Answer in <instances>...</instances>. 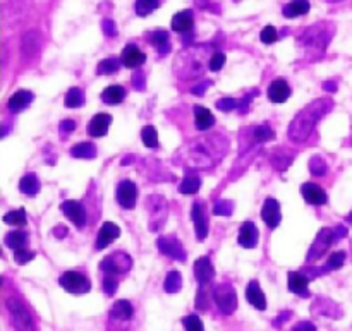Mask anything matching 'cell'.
I'll return each mask as SVG.
<instances>
[{
	"label": "cell",
	"instance_id": "1",
	"mask_svg": "<svg viewBox=\"0 0 352 331\" xmlns=\"http://www.w3.org/2000/svg\"><path fill=\"white\" fill-rule=\"evenodd\" d=\"M332 100L329 98H320L316 100V102L309 103L306 109H302L301 112L294 117V120H292L291 126H289V139H291L292 143H302V141L308 139L313 134V130H315L316 124L320 122V119L325 117L327 113L332 110Z\"/></svg>",
	"mask_w": 352,
	"mask_h": 331
},
{
	"label": "cell",
	"instance_id": "2",
	"mask_svg": "<svg viewBox=\"0 0 352 331\" xmlns=\"http://www.w3.org/2000/svg\"><path fill=\"white\" fill-rule=\"evenodd\" d=\"M330 40H332V31H330L329 23L315 24V26L308 27L301 36L302 45L311 48V50H325Z\"/></svg>",
	"mask_w": 352,
	"mask_h": 331
},
{
	"label": "cell",
	"instance_id": "3",
	"mask_svg": "<svg viewBox=\"0 0 352 331\" xmlns=\"http://www.w3.org/2000/svg\"><path fill=\"white\" fill-rule=\"evenodd\" d=\"M133 266V261L127 256L126 253H117L110 254L105 260L100 263V270L103 271V275H110V277H119V275H126L127 271Z\"/></svg>",
	"mask_w": 352,
	"mask_h": 331
},
{
	"label": "cell",
	"instance_id": "4",
	"mask_svg": "<svg viewBox=\"0 0 352 331\" xmlns=\"http://www.w3.org/2000/svg\"><path fill=\"white\" fill-rule=\"evenodd\" d=\"M7 309H9L10 316H12V323L16 326V331H34L33 319H31L30 311L26 306L16 297L7 299Z\"/></svg>",
	"mask_w": 352,
	"mask_h": 331
},
{
	"label": "cell",
	"instance_id": "5",
	"mask_svg": "<svg viewBox=\"0 0 352 331\" xmlns=\"http://www.w3.org/2000/svg\"><path fill=\"white\" fill-rule=\"evenodd\" d=\"M58 284L64 288L65 292L74 295H82L88 294L91 290V284H89L88 278L85 275L78 273V271H65L60 278H58Z\"/></svg>",
	"mask_w": 352,
	"mask_h": 331
},
{
	"label": "cell",
	"instance_id": "6",
	"mask_svg": "<svg viewBox=\"0 0 352 331\" xmlns=\"http://www.w3.org/2000/svg\"><path fill=\"white\" fill-rule=\"evenodd\" d=\"M146 208L150 212V230L158 232L167 220V201L162 196H150L146 199Z\"/></svg>",
	"mask_w": 352,
	"mask_h": 331
},
{
	"label": "cell",
	"instance_id": "7",
	"mask_svg": "<svg viewBox=\"0 0 352 331\" xmlns=\"http://www.w3.org/2000/svg\"><path fill=\"white\" fill-rule=\"evenodd\" d=\"M213 299H215L217 306H219L222 315L230 316L237 309V294L229 284H222L219 287H215Z\"/></svg>",
	"mask_w": 352,
	"mask_h": 331
},
{
	"label": "cell",
	"instance_id": "8",
	"mask_svg": "<svg viewBox=\"0 0 352 331\" xmlns=\"http://www.w3.org/2000/svg\"><path fill=\"white\" fill-rule=\"evenodd\" d=\"M336 242V236H333L332 229H322L320 233L316 236L315 242H313L311 249L308 251V256H306V261L308 263H313V261H318L320 258H323L327 254V251L330 249V246Z\"/></svg>",
	"mask_w": 352,
	"mask_h": 331
},
{
	"label": "cell",
	"instance_id": "9",
	"mask_svg": "<svg viewBox=\"0 0 352 331\" xmlns=\"http://www.w3.org/2000/svg\"><path fill=\"white\" fill-rule=\"evenodd\" d=\"M157 246H158V251H160L162 254H165L167 258H170V260H175V261H182L184 263L186 261V251L184 247H182V244L179 242V239H175L174 236H165V237H160V239L157 240Z\"/></svg>",
	"mask_w": 352,
	"mask_h": 331
},
{
	"label": "cell",
	"instance_id": "10",
	"mask_svg": "<svg viewBox=\"0 0 352 331\" xmlns=\"http://www.w3.org/2000/svg\"><path fill=\"white\" fill-rule=\"evenodd\" d=\"M41 43H43V34L38 30H31L24 33L23 40H21V54H23V57L33 58L40 52Z\"/></svg>",
	"mask_w": 352,
	"mask_h": 331
},
{
	"label": "cell",
	"instance_id": "11",
	"mask_svg": "<svg viewBox=\"0 0 352 331\" xmlns=\"http://www.w3.org/2000/svg\"><path fill=\"white\" fill-rule=\"evenodd\" d=\"M138 187L133 181H122L117 185V201L122 208L133 209L136 206Z\"/></svg>",
	"mask_w": 352,
	"mask_h": 331
},
{
	"label": "cell",
	"instance_id": "12",
	"mask_svg": "<svg viewBox=\"0 0 352 331\" xmlns=\"http://www.w3.org/2000/svg\"><path fill=\"white\" fill-rule=\"evenodd\" d=\"M191 220L195 223L196 237L198 240H205L208 236V216H206V209L201 201L195 203L191 208Z\"/></svg>",
	"mask_w": 352,
	"mask_h": 331
},
{
	"label": "cell",
	"instance_id": "13",
	"mask_svg": "<svg viewBox=\"0 0 352 331\" xmlns=\"http://www.w3.org/2000/svg\"><path fill=\"white\" fill-rule=\"evenodd\" d=\"M60 209L64 212V215L78 227L79 230H82L86 227V209L85 206L79 201H64L60 205Z\"/></svg>",
	"mask_w": 352,
	"mask_h": 331
},
{
	"label": "cell",
	"instance_id": "14",
	"mask_svg": "<svg viewBox=\"0 0 352 331\" xmlns=\"http://www.w3.org/2000/svg\"><path fill=\"white\" fill-rule=\"evenodd\" d=\"M261 218L267 223L268 229H277L278 223H280L282 215H280V205H278L277 199L268 198L263 203V208H261Z\"/></svg>",
	"mask_w": 352,
	"mask_h": 331
},
{
	"label": "cell",
	"instance_id": "15",
	"mask_svg": "<svg viewBox=\"0 0 352 331\" xmlns=\"http://www.w3.org/2000/svg\"><path fill=\"white\" fill-rule=\"evenodd\" d=\"M120 237V229L112 222H105L100 229L98 237H96L95 242V249L96 251H103L105 247H109V244H112L113 240L119 239Z\"/></svg>",
	"mask_w": 352,
	"mask_h": 331
},
{
	"label": "cell",
	"instance_id": "16",
	"mask_svg": "<svg viewBox=\"0 0 352 331\" xmlns=\"http://www.w3.org/2000/svg\"><path fill=\"white\" fill-rule=\"evenodd\" d=\"M120 62L127 69H138L140 65H143L146 62V55H144V52H141L138 48V45L129 43L124 48L122 54H120Z\"/></svg>",
	"mask_w": 352,
	"mask_h": 331
},
{
	"label": "cell",
	"instance_id": "17",
	"mask_svg": "<svg viewBox=\"0 0 352 331\" xmlns=\"http://www.w3.org/2000/svg\"><path fill=\"white\" fill-rule=\"evenodd\" d=\"M301 194L308 205L323 206L327 203V192L323 191L320 185L313 184V182H306V184H302Z\"/></svg>",
	"mask_w": 352,
	"mask_h": 331
},
{
	"label": "cell",
	"instance_id": "18",
	"mask_svg": "<svg viewBox=\"0 0 352 331\" xmlns=\"http://www.w3.org/2000/svg\"><path fill=\"white\" fill-rule=\"evenodd\" d=\"M195 277L199 285H208L210 282L213 280V277H215V270H213V264L212 261H210V258L203 256L195 261Z\"/></svg>",
	"mask_w": 352,
	"mask_h": 331
},
{
	"label": "cell",
	"instance_id": "19",
	"mask_svg": "<svg viewBox=\"0 0 352 331\" xmlns=\"http://www.w3.org/2000/svg\"><path fill=\"white\" fill-rule=\"evenodd\" d=\"M237 242L244 249H254L258 244V229L253 222H244L243 227L239 230V237H237Z\"/></svg>",
	"mask_w": 352,
	"mask_h": 331
},
{
	"label": "cell",
	"instance_id": "20",
	"mask_svg": "<svg viewBox=\"0 0 352 331\" xmlns=\"http://www.w3.org/2000/svg\"><path fill=\"white\" fill-rule=\"evenodd\" d=\"M309 278L305 273H298V271H292L289 273L287 278V287L292 294L299 295V297H308L309 295Z\"/></svg>",
	"mask_w": 352,
	"mask_h": 331
},
{
	"label": "cell",
	"instance_id": "21",
	"mask_svg": "<svg viewBox=\"0 0 352 331\" xmlns=\"http://www.w3.org/2000/svg\"><path fill=\"white\" fill-rule=\"evenodd\" d=\"M110 124H112V117L109 113H96L88 124V134L93 137H103L109 133Z\"/></svg>",
	"mask_w": 352,
	"mask_h": 331
},
{
	"label": "cell",
	"instance_id": "22",
	"mask_svg": "<svg viewBox=\"0 0 352 331\" xmlns=\"http://www.w3.org/2000/svg\"><path fill=\"white\" fill-rule=\"evenodd\" d=\"M291 96V88H289L285 79H275L268 86V98L274 103H285Z\"/></svg>",
	"mask_w": 352,
	"mask_h": 331
},
{
	"label": "cell",
	"instance_id": "23",
	"mask_svg": "<svg viewBox=\"0 0 352 331\" xmlns=\"http://www.w3.org/2000/svg\"><path fill=\"white\" fill-rule=\"evenodd\" d=\"M195 26V16H192V10H181V12L175 14L172 17V30L177 31V33L188 34L192 31Z\"/></svg>",
	"mask_w": 352,
	"mask_h": 331
},
{
	"label": "cell",
	"instance_id": "24",
	"mask_svg": "<svg viewBox=\"0 0 352 331\" xmlns=\"http://www.w3.org/2000/svg\"><path fill=\"white\" fill-rule=\"evenodd\" d=\"M246 299L254 309H258V311H265V309H267V299H265L263 290H261L260 284H258L256 280L250 282V285H248Z\"/></svg>",
	"mask_w": 352,
	"mask_h": 331
},
{
	"label": "cell",
	"instance_id": "25",
	"mask_svg": "<svg viewBox=\"0 0 352 331\" xmlns=\"http://www.w3.org/2000/svg\"><path fill=\"white\" fill-rule=\"evenodd\" d=\"M33 98L34 96L31 91L19 89V91H16L12 96H10L9 102H7V106H9V110L12 113H19V112H23V110L26 109L31 102H33Z\"/></svg>",
	"mask_w": 352,
	"mask_h": 331
},
{
	"label": "cell",
	"instance_id": "26",
	"mask_svg": "<svg viewBox=\"0 0 352 331\" xmlns=\"http://www.w3.org/2000/svg\"><path fill=\"white\" fill-rule=\"evenodd\" d=\"M195 124L198 130H208L212 129L213 124H215V117L210 112L208 109L201 105L195 106Z\"/></svg>",
	"mask_w": 352,
	"mask_h": 331
},
{
	"label": "cell",
	"instance_id": "27",
	"mask_svg": "<svg viewBox=\"0 0 352 331\" xmlns=\"http://www.w3.org/2000/svg\"><path fill=\"white\" fill-rule=\"evenodd\" d=\"M134 316V308L129 301H117L110 309V318L119 319V321H129Z\"/></svg>",
	"mask_w": 352,
	"mask_h": 331
},
{
	"label": "cell",
	"instance_id": "28",
	"mask_svg": "<svg viewBox=\"0 0 352 331\" xmlns=\"http://www.w3.org/2000/svg\"><path fill=\"white\" fill-rule=\"evenodd\" d=\"M199 189H201V179H199V175H196L195 172L191 170L186 172L184 179H182L181 185H179V191L186 196H191L196 194Z\"/></svg>",
	"mask_w": 352,
	"mask_h": 331
},
{
	"label": "cell",
	"instance_id": "29",
	"mask_svg": "<svg viewBox=\"0 0 352 331\" xmlns=\"http://www.w3.org/2000/svg\"><path fill=\"white\" fill-rule=\"evenodd\" d=\"M124 98H126V89L119 84L109 86L102 93V102L107 105H119L124 102Z\"/></svg>",
	"mask_w": 352,
	"mask_h": 331
},
{
	"label": "cell",
	"instance_id": "30",
	"mask_svg": "<svg viewBox=\"0 0 352 331\" xmlns=\"http://www.w3.org/2000/svg\"><path fill=\"white\" fill-rule=\"evenodd\" d=\"M309 2L308 0H292V2H289L287 5H284V9H282V14H284L285 17H289V19H294V17H299V16H305V14L309 12Z\"/></svg>",
	"mask_w": 352,
	"mask_h": 331
},
{
	"label": "cell",
	"instance_id": "31",
	"mask_svg": "<svg viewBox=\"0 0 352 331\" xmlns=\"http://www.w3.org/2000/svg\"><path fill=\"white\" fill-rule=\"evenodd\" d=\"M150 41H151V45L157 48L158 54L160 55H165L170 52V36H168L167 31H164V30L153 31L150 36Z\"/></svg>",
	"mask_w": 352,
	"mask_h": 331
},
{
	"label": "cell",
	"instance_id": "32",
	"mask_svg": "<svg viewBox=\"0 0 352 331\" xmlns=\"http://www.w3.org/2000/svg\"><path fill=\"white\" fill-rule=\"evenodd\" d=\"M3 242H6V246L12 251L23 249V247H26L28 233L23 232V230H12V232L7 233Z\"/></svg>",
	"mask_w": 352,
	"mask_h": 331
},
{
	"label": "cell",
	"instance_id": "33",
	"mask_svg": "<svg viewBox=\"0 0 352 331\" xmlns=\"http://www.w3.org/2000/svg\"><path fill=\"white\" fill-rule=\"evenodd\" d=\"M19 191L24 196H36L40 191V182H38L36 174H26L19 182Z\"/></svg>",
	"mask_w": 352,
	"mask_h": 331
},
{
	"label": "cell",
	"instance_id": "34",
	"mask_svg": "<svg viewBox=\"0 0 352 331\" xmlns=\"http://www.w3.org/2000/svg\"><path fill=\"white\" fill-rule=\"evenodd\" d=\"M71 157L82 158V160H91L96 157V146L91 143H79L71 148Z\"/></svg>",
	"mask_w": 352,
	"mask_h": 331
},
{
	"label": "cell",
	"instance_id": "35",
	"mask_svg": "<svg viewBox=\"0 0 352 331\" xmlns=\"http://www.w3.org/2000/svg\"><path fill=\"white\" fill-rule=\"evenodd\" d=\"M164 288L167 294H177L179 290L182 288V277L177 270H172L168 271L167 278H165V284Z\"/></svg>",
	"mask_w": 352,
	"mask_h": 331
},
{
	"label": "cell",
	"instance_id": "36",
	"mask_svg": "<svg viewBox=\"0 0 352 331\" xmlns=\"http://www.w3.org/2000/svg\"><path fill=\"white\" fill-rule=\"evenodd\" d=\"M85 103V93L81 91L79 88H71L67 93H65V98H64V105L67 109H78Z\"/></svg>",
	"mask_w": 352,
	"mask_h": 331
},
{
	"label": "cell",
	"instance_id": "37",
	"mask_svg": "<svg viewBox=\"0 0 352 331\" xmlns=\"http://www.w3.org/2000/svg\"><path fill=\"white\" fill-rule=\"evenodd\" d=\"M120 64H122V62L117 60V58H113V57L103 58V60L98 64V67H96V74H100V76L116 74V72L120 69Z\"/></svg>",
	"mask_w": 352,
	"mask_h": 331
},
{
	"label": "cell",
	"instance_id": "38",
	"mask_svg": "<svg viewBox=\"0 0 352 331\" xmlns=\"http://www.w3.org/2000/svg\"><path fill=\"white\" fill-rule=\"evenodd\" d=\"M141 139H143L144 146L150 148V150H157L158 148V134L153 126H144L141 129Z\"/></svg>",
	"mask_w": 352,
	"mask_h": 331
},
{
	"label": "cell",
	"instance_id": "39",
	"mask_svg": "<svg viewBox=\"0 0 352 331\" xmlns=\"http://www.w3.org/2000/svg\"><path fill=\"white\" fill-rule=\"evenodd\" d=\"M26 222H28L26 212H24L23 208L6 213V216H3V223H7V225L24 227V225H26Z\"/></svg>",
	"mask_w": 352,
	"mask_h": 331
},
{
	"label": "cell",
	"instance_id": "40",
	"mask_svg": "<svg viewBox=\"0 0 352 331\" xmlns=\"http://www.w3.org/2000/svg\"><path fill=\"white\" fill-rule=\"evenodd\" d=\"M158 7H160L158 0H136V3H134V9H136V14L140 17H146L148 14L157 10Z\"/></svg>",
	"mask_w": 352,
	"mask_h": 331
},
{
	"label": "cell",
	"instance_id": "41",
	"mask_svg": "<svg viewBox=\"0 0 352 331\" xmlns=\"http://www.w3.org/2000/svg\"><path fill=\"white\" fill-rule=\"evenodd\" d=\"M346 258L347 254L344 253V251H337V253L330 254L329 261H327V264L323 266V271H332V270H339V268L344 266V263H346Z\"/></svg>",
	"mask_w": 352,
	"mask_h": 331
},
{
	"label": "cell",
	"instance_id": "42",
	"mask_svg": "<svg viewBox=\"0 0 352 331\" xmlns=\"http://www.w3.org/2000/svg\"><path fill=\"white\" fill-rule=\"evenodd\" d=\"M309 172L316 177H323L327 174V163L322 157H313L309 160Z\"/></svg>",
	"mask_w": 352,
	"mask_h": 331
},
{
	"label": "cell",
	"instance_id": "43",
	"mask_svg": "<svg viewBox=\"0 0 352 331\" xmlns=\"http://www.w3.org/2000/svg\"><path fill=\"white\" fill-rule=\"evenodd\" d=\"M254 139H256L258 143H267V141L275 139V133L265 124V126H260L254 129Z\"/></svg>",
	"mask_w": 352,
	"mask_h": 331
},
{
	"label": "cell",
	"instance_id": "44",
	"mask_svg": "<svg viewBox=\"0 0 352 331\" xmlns=\"http://www.w3.org/2000/svg\"><path fill=\"white\" fill-rule=\"evenodd\" d=\"M182 326H184L186 331H205V328H203V321L196 315L186 316V318L182 319Z\"/></svg>",
	"mask_w": 352,
	"mask_h": 331
},
{
	"label": "cell",
	"instance_id": "45",
	"mask_svg": "<svg viewBox=\"0 0 352 331\" xmlns=\"http://www.w3.org/2000/svg\"><path fill=\"white\" fill-rule=\"evenodd\" d=\"M226 60H227V57H226V54H223V52H215V54L212 55V58H210V62H208L210 71L219 72L220 69L226 65Z\"/></svg>",
	"mask_w": 352,
	"mask_h": 331
},
{
	"label": "cell",
	"instance_id": "46",
	"mask_svg": "<svg viewBox=\"0 0 352 331\" xmlns=\"http://www.w3.org/2000/svg\"><path fill=\"white\" fill-rule=\"evenodd\" d=\"M241 100L234 98H222L217 102V109L222 110V112H232V110H239Z\"/></svg>",
	"mask_w": 352,
	"mask_h": 331
},
{
	"label": "cell",
	"instance_id": "47",
	"mask_svg": "<svg viewBox=\"0 0 352 331\" xmlns=\"http://www.w3.org/2000/svg\"><path fill=\"white\" fill-rule=\"evenodd\" d=\"M260 38L263 43L272 45L278 40V33H277V30H275V26H270V24H268V26H265L263 30H261Z\"/></svg>",
	"mask_w": 352,
	"mask_h": 331
},
{
	"label": "cell",
	"instance_id": "48",
	"mask_svg": "<svg viewBox=\"0 0 352 331\" xmlns=\"http://www.w3.org/2000/svg\"><path fill=\"white\" fill-rule=\"evenodd\" d=\"M33 258H34V253L33 251L26 249V247L14 251V261H16L17 264H28L30 261H33Z\"/></svg>",
	"mask_w": 352,
	"mask_h": 331
},
{
	"label": "cell",
	"instance_id": "49",
	"mask_svg": "<svg viewBox=\"0 0 352 331\" xmlns=\"http://www.w3.org/2000/svg\"><path fill=\"white\" fill-rule=\"evenodd\" d=\"M234 212V203L232 201H219L213 208V213L217 216H230Z\"/></svg>",
	"mask_w": 352,
	"mask_h": 331
},
{
	"label": "cell",
	"instance_id": "50",
	"mask_svg": "<svg viewBox=\"0 0 352 331\" xmlns=\"http://www.w3.org/2000/svg\"><path fill=\"white\" fill-rule=\"evenodd\" d=\"M117 287H119L117 277H110V275H105V277H103V290H105L107 295L116 294Z\"/></svg>",
	"mask_w": 352,
	"mask_h": 331
},
{
	"label": "cell",
	"instance_id": "51",
	"mask_svg": "<svg viewBox=\"0 0 352 331\" xmlns=\"http://www.w3.org/2000/svg\"><path fill=\"white\" fill-rule=\"evenodd\" d=\"M206 287L208 285H201V288L198 292V297H196V308L201 309V311L208 309V292H206Z\"/></svg>",
	"mask_w": 352,
	"mask_h": 331
},
{
	"label": "cell",
	"instance_id": "52",
	"mask_svg": "<svg viewBox=\"0 0 352 331\" xmlns=\"http://www.w3.org/2000/svg\"><path fill=\"white\" fill-rule=\"evenodd\" d=\"M74 129H76V122L72 119H64L60 122V126H58V130H60L62 139H64V137L67 136V134H71Z\"/></svg>",
	"mask_w": 352,
	"mask_h": 331
},
{
	"label": "cell",
	"instance_id": "53",
	"mask_svg": "<svg viewBox=\"0 0 352 331\" xmlns=\"http://www.w3.org/2000/svg\"><path fill=\"white\" fill-rule=\"evenodd\" d=\"M102 27H103V33H105L107 36H117V27H116V23H113L112 19L103 21Z\"/></svg>",
	"mask_w": 352,
	"mask_h": 331
},
{
	"label": "cell",
	"instance_id": "54",
	"mask_svg": "<svg viewBox=\"0 0 352 331\" xmlns=\"http://www.w3.org/2000/svg\"><path fill=\"white\" fill-rule=\"evenodd\" d=\"M133 84H134V88L140 89V91H143L144 86H146V81H144V74H143V72L138 71L136 74L133 76Z\"/></svg>",
	"mask_w": 352,
	"mask_h": 331
},
{
	"label": "cell",
	"instance_id": "55",
	"mask_svg": "<svg viewBox=\"0 0 352 331\" xmlns=\"http://www.w3.org/2000/svg\"><path fill=\"white\" fill-rule=\"evenodd\" d=\"M292 331H316V326L309 321H302V323H298V325L292 328Z\"/></svg>",
	"mask_w": 352,
	"mask_h": 331
},
{
	"label": "cell",
	"instance_id": "56",
	"mask_svg": "<svg viewBox=\"0 0 352 331\" xmlns=\"http://www.w3.org/2000/svg\"><path fill=\"white\" fill-rule=\"evenodd\" d=\"M208 86H212V81H203L201 84L192 88V93H195L196 96H203V93L206 91V88H208Z\"/></svg>",
	"mask_w": 352,
	"mask_h": 331
},
{
	"label": "cell",
	"instance_id": "57",
	"mask_svg": "<svg viewBox=\"0 0 352 331\" xmlns=\"http://www.w3.org/2000/svg\"><path fill=\"white\" fill-rule=\"evenodd\" d=\"M333 236H336V240L344 239L347 236V229L346 227H337V229H333Z\"/></svg>",
	"mask_w": 352,
	"mask_h": 331
},
{
	"label": "cell",
	"instance_id": "58",
	"mask_svg": "<svg viewBox=\"0 0 352 331\" xmlns=\"http://www.w3.org/2000/svg\"><path fill=\"white\" fill-rule=\"evenodd\" d=\"M54 236L58 237V239H64V237L67 236V229H65L64 225H58L57 229H54Z\"/></svg>",
	"mask_w": 352,
	"mask_h": 331
},
{
	"label": "cell",
	"instance_id": "59",
	"mask_svg": "<svg viewBox=\"0 0 352 331\" xmlns=\"http://www.w3.org/2000/svg\"><path fill=\"white\" fill-rule=\"evenodd\" d=\"M289 318H291V312H282V315L274 321V326H277L278 328V326H280L282 323H285V319H289Z\"/></svg>",
	"mask_w": 352,
	"mask_h": 331
},
{
	"label": "cell",
	"instance_id": "60",
	"mask_svg": "<svg viewBox=\"0 0 352 331\" xmlns=\"http://www.w3.org/2000/svg\"><path fill=\"white\" fill-rule=\"evenodd\" d=\"M323 89H325V91H337V82L333 81L323 82Z\"/></svg>",
	"mask_w": 352,
	"mask_h": 331
},
{
	"label": "cell",
	"instance_id": "61",
	"mask_svg": "<svg viewBox=\"0 0 352 331\" xmlns=\"http://www.w3.org/2000/svg\"><path fill=\"white\" fill-rule=\"evenodd\" d=\"M327 2H340V0H327Z\"/></svg>",
	"mask_w": 352,
	"mask_h": 331
},
{
	"label": "cell",
	"instance_id": "62",
	"mask_svg": "<svg viewBox=\"0 0 352 331\" xmlns=\"http://www.w3.org/2000/svg\"><path fill=\"white\" fill-rule=\"evenodd\" d=\"M349 222L352 223V213H351V215H349Z\"/></svg>",
	"mask_w": 352,
	"mask_h": 331
}]
</instances>
